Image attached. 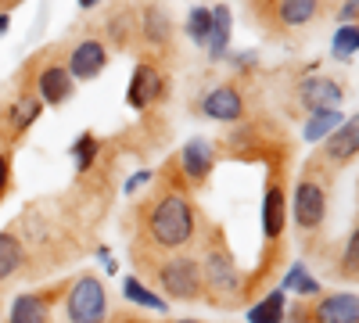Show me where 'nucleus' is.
<instances>
[{
  "mask_svg": "<svg viewBox=\"0 0 359 323\" xmlns=\"http://www.w3.org/2000/svg\"><path fill=\"white\" fill-rule=\"evenodd\" d=\"M144 233L147 241L162 252H176V248H187L198 233V216H194V205L184 191H162L151 209L144 216Z\"/></svg>",
  "mask_w": 359,
  "mask_h": 323,
  "instance_id": "f257e3e1",
  "label": "nucleus"
},
{
  "mask_svg": "<svg viewBox=\"0 0 359 323\" xmlns=\"http://www.w3.org/2000/svg\"><path fill=\"white\" fill-rule=\"evenodd\" d=\"M201 284H205V291H212L223 302H230L233 295L245 291V277L237 270V259L226 248L219 230H212V238H208V248H205V259H201Z\"/></svg>",
  "mask_w": 359,
  "mask_h": 323,
  "instance_id": "f03ea898",
  "label": "nucleus"
},
{
  "mask_svg": "<svg viewBox=\"0 0 359 323\" xmlns=\"http://www.w3.org/2000/svg\"><path fill=\"white\" fill-rule=\"evenodd\" d=\"M158 284L172 302H194L205 295V284H201V262L194 255H169L162 266H158Z\"/></svg>",
  "mask_w": 359,
  "mask_h": 323,
  "instance_id": "7ed1b4c3",
  "label": "nucleus"
},
{
  "mask_svg": "<svg viewBox=\"0 0 359 323\" xmlns=\"http://www.w3.org/2000/svg\"><path fill=\"white\" fill-rule=\"evenodd\" d=\"M65 316H69V323H108V295H104L101 277L86 273L69 287Z\"/></svg>",
  "mask_w": 359,
  "mask_h": 323,
  "instance_id": "20e7f679",
  "label": "nucleus"
},
{
  "mask_svg": "<svg viewBox=\"0 0 359 323\" xmlns=\"http://www.w3.org/2000/svg\"><path fill=\"white\" fill-rule=\"evenodd\" d=\"M291 219L298 230H320L327 219V184L313 180V176H302L294 184V198H291Z\"/></svg>",
  "mask_w": 359,
  "mask_h": 323,
  "instance_id": "39448f33",
  "label": "nucleus"
},
{
  "mask_svg": "<svg viewBox=\"0 0 359 323\" xmlns=\"http://www.w3.org/2000/svg\"><path fill=\"white\" fill-rule=\"evenodd\" d=\"M298 101H302L306 111H338L345 101V90L331 76H306L298 83Z\"/></svg>",
  "mask_w": 359,
  "mask_h": 323,
  "instance_id": "423d86ee",
  "label": "nucleus"
},
{
  "mask_svg": "<svg viewBox=\"0 0 359 323\" xmlns=\"http://www.w3.org/2000/svg\"><path fill=\"white\" fill-rule=\"evenodd\" d=\"M162 86H165V79H162V72L151 65V62H140L137 69H133V79H130V90H126V104L133 108V111H144V108H151L158 97H162Z\"/></svg>",
  "mask_w": 359,
  "mask_h": 323,
  "instance_id": "0eeeda50",
  "label": "nucleus"
},
{
  "mask_svg": "<svg viewBox=\"0 0 359 323\" xmlns=\"http://www.w3.org/2000/svg\"><path fill=\"white\" fill-rule=\"evenodd\" d=\"M201 115H205V119H216V123H237V119L245 115V97H241V90H237V86H230V83L216 86V90H208V94L201 97Z\"/></svg>",
  "mask_w": 359,
  "mask_h": 323,
  "instance_id": "6e6552de",
  "label": "nucleus"
},
{
  "mask_svg": "<svg viewBox=\"0 0 359 323\" xmlns=\"http://www.w3.org/2000/svg\"><path fill=\"white\" fill-rule=\"evenodd\" d=\"M104 65H108V50H104V43L101 40H79L76 47H72V54H69V76L72 79H97L101 72H104Z\"/></svg>",
  "mask_w": 359,
  "mask_h": 323,
  "instance_id": "1a4fd4ad",
  "label": "nucleus"
},
{
  "mask_svg": "<svg viewBox=\"0 0 359 323\" xmlns=\"http://www.w3.org/2000/svg\"><path fill=\"white\" fill-rule=\"evenodd\" d=\"M216 169V151H212V144L208 140H191L184 144V151H180V172H184V180L187 184H205L208 176H212Z\"/></svg>",
  "mask_w": 359,
  "mask_h": 323,
  "instance_id": "9d476101",
  "label": "nucleus"
},
{
  "mask_svg": "<svg viewBox=\"0 0 359 323\" xmlns=\"http://www.w3.org/2000/svg\"><path fill=\"white\" fill-rule=\"evenodd\" d=\"M313 323H359V298L355 291H334L323 295L313 309Z\"/></svg>",
  "mask_w": 359,
  "mask_h": 323,
  "instance_id": "9b49d317",
  "label": "nucleus"
},
{
  "mask_svg": "<svg viewBox=\"0 0 359 323\" xmlns=\"http://www.w3.org/2000/svg\"><path fill=\"white\" fill-rule=\"evenodd\" d=\"M327 158H331L334 165H348L359 151V119L355 115H348V119L334 130V133H327Z\"/></svg>",
  "mask_w": 359,
  "mask_h": 323,
  "instance_id": "f8f14e48",
  "label": "nucleus"
},
{
  "mask_svg": "<svg viewBox=\"0 0 359 323\" xmlns=\"http://www.w3.org/2000/svg\"><path fill=\"white\" fill-rule=\"evenodd\" d=\"M36 90H40L36 97L43 104H65L72 97V90H76V79L65 72V65H47L40 72V79H36Z\"/></svg>",
  "mask_w": 359,
  "mask_h": 323,
  "instance_id": "ddd939ff",
  "label": "nucleus"
},
{
  "mask_svg": "<svg viewBox=\"0 0 359 323\" xmlns=\"http://www.w3.org/2000/svg\"><path fill=\"white\" fill-rule=\"evenodd\" d=\"M287 226V198H284V187L280 184H269L266 187V198H262V233L269 241H277Z\"/></svg>",
  "mask_w": 359,
  "mask_h": 323,
  "instance_id": "4468645a",
  "label": "nucleus"
},
{
  "mask_svg": "<svg viewBox=\"0 0 359 323\" xmlns=\"http://www.w3.org/2000/svg\"><path fill=\"white\" fill-rule=\"evenodd\" d=\"M8 323H50V295L43 291H25L11 302Z\"/></svg>",
  "mask_w": 359,
  "mask_h": 323,
  "instance_id": "2eb2a0df",
  "label": "nucleus"
},
{
  "mask_svg": "<svg viewBox=\"0 0 359 323\" xmlns=\"http://www.w3.org/2000/svg\"><path fill=\"white\" fill-rule=\"evenodd\" d=\"M230 29H233V15L226 4H216L212 8V33H208V57L212 62H223L226 57V47H230Z\"/></svg>",
  "mask_w": 359,
  "mask_h": 323,
  "instance_id": "dca6fc26",
  "label": "nucleus"
},
{
  "mask_svg": "<svg viewBox=\"0 0 359 323\" xmlns=\"http://www.w3.org/2000/svg\"><path fill=\"white\" fill-rule=\"evenodd\" d=\"M252 323H284L287 319V291H269L266 298H259L248 312Z\"/></svg>",
  "mask_w": 359,
  "mask_h": 323,
  "instance_id": "f3484780",
  "label": "nucleus"
},
{
  "mask_svg": "<svg viewBox=\"0 0 359 323\" xmlns=\"http://www.w3.org/2000/svg\"><path fill=\"white\" fill-rule=\"evenodd\" d=\"M22 262H25V248H22V241L15 238L11 230H4V233H0V284L11 280V277L18 273Z\"/></svg>",
  "mask_w": 359,
  "mask_h": 323,
  "instance_id": "a211bd4d",
  "label": "nucleus"
},
{
  "mask_svg": "<svg viewBox=\"0 0 359 323\" xmlns=\"http://www.w3.org/2000/svg\"><path fill=\"white\" fill-rule=\"evenodd\" d=\"M320 11V0H277V18L284 25H309Z\"/></svg>",
  "mask_w": 359,
  "mask_h": 323,
  "instance_id": "6ab92c4d",
  "label": "nucleus"
},
{
  "mask_svg": "<svg viewBox=\"0 0 359 323\" xmlns=\"http://www.w3.org/2000/svg\"><path fill=\"white\" fill-rule=\"evenodd\" d=\"M140 33H144V40H151L155 47H162L172 36V22H169V15L162 8H147L140 15Z\"/></svg>",
  "mask_w": 359,
  "mask_h": 323,
  "instance_id": "aec40b11",
  "label": "nucleus"
},
{
  "mask_svg": "<svg viewBox=\"0 0 359 323\" xmlns=\"http://www.w3.org/2000/svg\"><path fill=\"white\" fill-rule=\"evenodd\" d=\"M40 111H43V101L40 97H18L15 104H11V115H8V119H11V133L18 137V133H25L29 126H33L36 119H40Z\"/></svg>",
  "mask_w": 359,
  "mask_h": 323,
  "instance_id": "412c9836",
  "label": "nucleus"
},
{
  "mask_svg": "<svg viewBox=\"0 0 359 323\" xmlns=\"http://www.w3.org/2000/svg\"><path fill=\"white\" fill-rule=\"evenodd\" d=\"M123 295H126V302H133V305H140V309L165 312V298H162V295H155L151 287H144L137 277H126V284H123Z\"/></svg>",
  "mask_w": 359,
  "mask_h": 323,
  "instance_id": "4be33fe9",
  "label": "nucleus"
},
{
  "mask_svg": "<svg viewBox=\"0 0 359 323\" xmlns=\"http://www.w3.org/2000/svg\"><path fill=\"white\" fill-rule=\"evenodd\" d=\"M341 123H345V115H341V111H309V123H306L302 137L316 144V140H323L327 133H334Z\"/></svg>",
  "mask_w": 359,
  "mask_h": 323,
  "instance_id": "5701e85b",
  "label": "nucleus"
},
{
  "mask_svg": "<svg viewBox=\"0 0 359 323\" xmlns=\"http://www.w3.org/2000/svg\"><path fill=\"white\" fill-rule=\"evenodd\" d=\"M280 291H298V295H320V280H316V277H309L306 262H291L287 273H284Z\"/></svg>",
  "mask_w": 359,
  "mask_h": 323,
  "instance_id": "b1692460",
  "label": "nucleus"
},
{
  "mask_svg": "<svg viewBox=\"0 0 359 323\" xmlns=\"http://www.w3.org/2000/svg\"><path fill=\"white\" fill-rule=\"evenodd\" d=\"M184 29H187V36H191L198 47H205V43H208V33H212V8H191Z\"/></svg>",
  "mask_w": 359,
  "mask_h": 323,
  "instance_id": "393cba45",
  "label": "nucleus"
},
{
  "mask_svg": "<svg viewBox=\"0 0 359 323\" xmlns=\"http://www.w3.org/2000/svg\"><path fill=\"white\" fill-rule=\"evenodd\" d=\"M355 50H359V29H355V25H338L334 43H331V54L338 57V62H352Z\"/></svg>",
  "mask_w": 359,
  "mask_h": 323,
  "instance_id": "a878e982",
  "label": "nucleus"
},
{
  "mask_svg": "<svg viewBox=\"0 0 359 323\" xmlns=\"http://www.w3.org/2000/svg\"><path fill=\"white\" fill-rule=\"evenodd\" d=\"M97 148H101V140H97L94 133H83V137L72 144V162H76V169H79V172H86L90 165H94Z\"/></svg>",
  "mask_w": 359,
  "mask_h": 323,
  "instance_id": "bb28decb",
  "label": "nucleus"
},
{
  "mask_svg": "<svg viewBox=\"0 0 359 323\" xmlns=\"http://www.w3.org/2000/svg\"><path fill=\"white\" fill-rule=\"evenodd\" d=\"M355 270H359V230L348 233V245H345V259H341V273L348 280H355Z\"/></svg>",
  "mask_w": 359,
  "mask_h": 323,
  "instance_id": "cd10ccee",
  "label": "nucleus"
},
{
  "mask_svg": "<svg viewBox=\"0 0 359 323\" xmlns=\"http://www.w3.org/2000/svg\"><path fill=\"white\" fill-rule=\"evenodd\" d=\"M151 176H155L151 169H140V172H133V176H130V180H126V194H133V191H140L144 184H151Z\"/></svg>",
  "mask_w": 359,
  "mask_h": 323,
  "instance_id": "c85d7f7f",
  "label": "nucleus"
},
{
  "mask_svg": "<svg viewBox=\"0 0 359 323\" xmlns=\"http://www.w3.org/2000/svg\"><path fill=\"white\" fill-rule=\"evenodd\" d=\"M355 11H359V0H345L338 11V25H355Z\"/></svg>",
  "mask_w": 359,
  "mask_h": 323,
  "instance_id": "c756f323",
  "label": "nucleus"
},
{
  "mask_svg": "<svg viewBox=\"0 0 359 323\" xmlns=\"http://www.w3.org/2000/svg\"><path fill=\"white\" fill-rule=\"evenodd\" d=\"M8 180H11V158H8V151H0V198L8 191Z\"/></svg>",
  "mask_w": 359,
  "mask_h": 323,
  "instance_id": "7c9ffc66",
  "label": "nucleus"
},
{
  "mask_svg": "<svg viewBox=\"0 0 359 323\" xmlns=\"http://www.w3.org/2000/svg\"><path fill=\"white\" fill-rule=\"evenodd\" d=\"M230 62H233V65H252V62H255V50H241V54H233Z\"/></svg>",
  "mask_w": 359,
  "mask_h": 323,
  "instance_id": "2f4dec72",
  "label": "nucleus"
},
{
  "mask_svg": "<svg viewBox=\"0 0 359 323\" xmlns=\"http://www.w3.org/2000/svg\"><path fill=\"white\" fill-rule=\"evenodd\" d=\"M8 25H11V18H8V15H0V36L8 33Z\"/></svg>",
  "mask_w": 359,
  "mask_h": 323,
  "instance_id": "473e14b6",
  "label": "nucleus"
},
{
  "mask_svg": "<svg viewBox=\"0 0 359 323\" xmlns=\"http://www.w3.org/2000/svg\"><path fill=\"white\" fill-rule=\"evenodd\" d=\"M101 0H79V8H97Z\"/></svg>",
  "mask_w": 359,
  "mask_h": 323,
  "instance_id": "72a5a7b5",
  "label": "nucleus"
},
{
  "mask_svg": "<svg viewBox=\"0 0 359 323\" xmlns=\"http://www.w3.org/2000/svg\"><path fill=\"white\" fill-rule=\"evenodd\" d=\"M165 323H201V319H191V316H187V319H165Z\"/></svg>",
  "mask_w": 359,
  "mask_h": 323,
  "instance_id": "f704fd0d",
  "label": "nucleus"
},
{
  "mask_svg": "<svg viewBox=\"0 0 359 323\" xmlns=\"http://www.w3.org/2000/svg\"><path fill=\"white\" fill-rule=\"evenodd\" d=\"M126 323H144V319H126Z\"/></svg>",
  "mask_w": 359,
  "mask_h": 323,
  "instance_id": "c9c22d12",
  "label": "nucleus"
}]
</instances>
